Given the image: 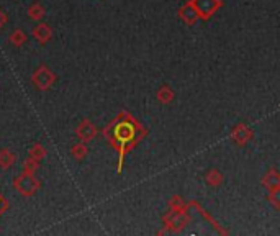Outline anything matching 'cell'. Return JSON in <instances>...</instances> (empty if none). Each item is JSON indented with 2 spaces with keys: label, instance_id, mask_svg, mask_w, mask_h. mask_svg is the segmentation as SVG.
Masks as SVG:
<instances>
[{
  "label": "cell",
  "instance_id": "cell-5",
  "mask_svg": "<svg viewBox=\"0 0 280 236\" xmlns=\"http://www.w3.org/2000/svg\"><path fill=\"white\" fill-rule=\"evenodd\" d=\"M190 2L193 4L195 9H197L200 20H204V22H208V20L225 5L223 0H190Z\"/></svg>",
  "mask_w": 280,
  "mask_h": 236
},
{
  "label": "cell",
  "instance_id": "cell-11",
  "mask_svg": "<svg viewBox=\"0 0 280 236\" xmlns=\"http://www.w3.org/2000/svg\"><path fill=\"white\" fill-rule=\"evenodd\" d=\"M26 15L30 17V20H33V22H41L45 17H46V9H45V5L41 4V2H33L30 7H28V10H26Z\"/></svg>",
  "mask_w": 280,
  "mask_h": 236
},
{
  "label": "cell",
  "instance_id": "cell-4",
  "mask_svg": "<svg viewBox=\"0 0 280 236\" xmlns=\"http://www.w3.org/2000/svg\"><path fill=\"white\" fill-rule=\"evenodd\" d=\"M56 79H58L56 77V74L46 64L38 66L31 75L33 86L36 90H39V92H48V90H51L53 86L56 84Z\"/></svg>",
  "mask_w": 280,
  "mask_h": 236
},
{
  "label": "cell",
  "instance_id": "cell-6",
  "mask_svg": "<svg viewBox=\"0 0 280 236\" xmlns=\"http://www.w3.org/2000/svg\"><path fill=\"white\" fill-rule=\"evenodd\" d=\"M229 138L237 144V146H246V144L254 138V131L251 130L248 125L237 123L236 127L231 130Z\"/></svg>",
  "mask_w": 280,
  "mask_h": 236
},
{
  "label": "cell",
  "instance_id": "cell-3",
  "mask_svg": "<svg viewBox=\"0 0 280 236\" xmlns=\"http://www.w3.org/2000/svg\"><path fill=\"white\" fill-rule=\"evenodd\" d=\"M13 187L15 190L23 197H33L41 189V180L36 177V174H28L22 172L20 176L13 179Z\"/></svg>",
  "mask_w": 280,
  "mask_h": 236
},
{
  "label": "cell",
  "instance_id": "cell-20",
  "mask_svg": "<svg viewBox=\"0 0 280 236\" xmlns=\"http://www.w3.org/2000/svg\"><path fill=\"white\" fill-rule=\"evenodd\" d=\"M267 200L270 202V205L280 210V187L278 189H274V190H269V197Z\"/></svg>",
  "mask_w": 280,
  "mask_h": 236
},
{
  "label": "cell",
  "instance_id": "cell-1",
  "mask_svg": "<svg viewBox=\"0 0 280 236\" xmlns=\"http://www.w3.org/2000/svg\"><path fill=\"white\" fill-rule=\"evenodd\" d=\"M146 135H148V130L127 110L118 113L102 130V136L108 141V144L118 154V166H116L118 174H122L123 171L125 158L138 146L139 141L144 140Z\"/></svg>",
  "mask_w": 280,
  "mask_h": 236
},
{
  "label": "cell",
  "instance_id": "cell-14",
  "mask_svg": "<svg viewBox=\"0 0 280 236\" xmlns=\"http://www.w3.org/2000/svg\"><path fill=\"white\" fill-rule=\"evenodd\" d=\"M87 154H89L87 143L79 141V143L72 144V148H71V156H72V159H75V161H84V159L87 158Z\"/></svg>",
  "mask_w": 280,
  "mask_h": 236
},
{
  "label": "cell",
  "instance_id": "cell-17",
  "mask_svg": "<svg viewBox=\"0 0 280 236\" xmlns=\"http://www.w3.org/2000/svg\"><path fill=\"white\" fill-rule=\"evenodd\" d=\"M30 158H33V159H36V161H43V159L48 156V151H46V148L43 146L41 143H34L33 146H31V149H30V154H28Z\"/></svg>",
  "mask_w": 280,
  "mask_h": 236
},
{
  "label": "cell",
  "instance_id": "cell-12",
  "mask_svg": "<svg viewBox=\"0 0 280 236\" xmlns=\"http://www.w3.org/2000/svg\"><path fill=\"white\" fill-rule=\"evenodd\" d=\"M17 163V154L9 148H2L0 149V169H10L13 164Z\"/></svg>",
  "mask_w": 280,
  "mask_h": 236
},
{
  "label": "cell",
  "instance_id": "cell-10",
  "mask_svg": "<svg viewBox=\"0 0 280 236\" xmlns=\"http://www.w3.org/2000/svg\"><path fill=\"white\" fill-rule=\"evenodd\" d=\"M262 185H264L267 190L278 189V187H280V172H278L275 168L269 169V171L264 174V177H262Z\"/></svg>",
  "mask_w": 280,
  "mask_h": 236
},
{
  "label": "cell",
  "instance_id": "cell-7",
  "mask_svg": "<svg viewBox=\"0 0 280 236\" xmlns=\"http://www.w3.org/2000/svg\"><path fill=\"white\" fill-rule=\"evenodd\" d=\"M75 135L77 138H79L81 141L84 143H90L92 140H95L97 135H99V128L95 127V125L87 120V118H84V120L77 125V128H75Z\"/></svg>",
  "mask_w": 280,
  "mask_h": 236
},
{
  "label": "cell",
  "instance_id": "cell-15",
  "mask_svg": "<svg viewBox=\"0 0 280 236\" xmlns=\"http://www.w3.org/2000/svg\"><path fill=\"white\" fill-rule=\"evenodd\" d=\"M223 180H225V177H223V174L218 169H210L205 174V182L210 187H220L223 184Z\"/></svg>",
  "mask_w": 280,
  "mask_h": 236
},
{
  "label": "cell",
  "instance_id": "cell-16",
  "mask_svg": "<svg viewBox=\"0 0 280 236\" xmlns=\"http://www.w3.org/2000/svg\"><path fill=\"white\" fill-rule=\"evenodd\" d=\"M9 41H10V43H12L13 46L20 48V46H23V45L26 43V41H28V34H26L23 30L17 28V30H13V31L10 33Z\"/></svg>",
  "mask_w": 280,
  "mask_h": 236
},
{
  "label": "cell",
  "instance_id": "cell-8",
  "mask_svg": "<svg viewBox=\"0 0 280 236\" xmlns=\"http://www.w3.org/2000/svg\"><path fill=\"white\" fill-rule=\"evenodd\" d=\"M177 15H179V18L184 22L185 25H195L200 20V15H198V12H197V9L193 7V4L188 0L187 4H184L179 9V12H177Z\"/></svg>",
  "mask_w": 280,
  "mask_h": 236
},
{
  "label": "cell",
  "instance_id": "cell-22",
  "mask_svg": "<svg viewBox=\"0 0 280 236\" xmlns=\"http://www.w3.org/2000/svg\"><path fill=\"white\" fill-rule=\"evenodd\" d=\"M7 22H9V15H7V13L0 9V30H2L4 26L7 25Z\"/></svg>",
  "mask_w": 280,
  "mask_h": 236
},
{
  "label": "cell",
  "instance_id": "cell-19",
  "mask_svg": "<svg viewBox=\"0 0 280 236\" xmlns=\"http://www.w3.org/2000/svg\"><path fill=\"white\" fill-rule=\"evenodd\" d=\"M169 210H188V202L179 195H174L169 200Z\"/></svg>",
  "mask_w": 280,
  "mask_h": 236
},
{
  "label": "cell",
  "instance_id": "cell-2",
  "mask_svg": "<svg viewBox=\"0 0 280 236\" xmlns=\"http://www.w3.org/2000/svg\"><path fill=\"white\" fill-rule=\"evenodd\" d=\"M190 215L187 210H169L164 215V230L159 233H180L184 228L190 223Z\"/></svg>",
  "mask_w": 280,
  "mask_h": 236
},
{
  "label": "cell",
  "instance_id": "cell-21",
  "mask_svg": "<svg viewBox=\"0 0 280 236\" xmlns=\"http://www.w3.org/2000/svg\"><path fill=\"white\" fill-rule=\"evenodd\" d=\"M9 207H10V204H9V200L5 199V195L2 192H0V218L4 217V213L9 210Z\"/></svg>",
  "mask_w": 280,
  "mask_h": 236
},
{
  "label": "cell",
  "instance_id": "cell-9",
  "mask_svg": "<svg viewBox=\"0 0 280 236\" xmlns=\"http://www.w3.org/2000/svg\"><path fill=\"white\" fill-rule=\"evenodd\" d=\"M31 36L36 40L39 45H46V43H50L53 38V28L48 23L38 22L31 28Z\"/></svg>",
  "mask_w": 280,
  "mask_h": 236
},
{
  "label": "cell",
  "instance_id": "cell-13",
  "mask_svg": "<svg viewBox=\"0 0 280 236\" xmlns=\"http://www.w3.org/2000/svg\"><path fill=\"white\" fill-rule=\"evenodd\" d=\"M157 102L163 103V105H169V103H172V100L176 99V92L169 87V86H163L159 90H157Z\"/></svg>",
  "mask_w": 280,
  "mask_h": 236
},
{
  "label": "cell",
  "instance_id": "cell-18",
  "mask_svg": "<svg viewBox=\"0 0 280 236\" xmlns=\"http://www.w3.org/2000/svg\"><path fill=\"white\" fill-rule=\"evenodd\" d=\"M39 161H36V159H33L28 156V159H25L23 161V172H28V174H36V172L39 171Z\"/></svg>",
  "mask_w": 280,
  "mask_h": 236
}]
</instances>
